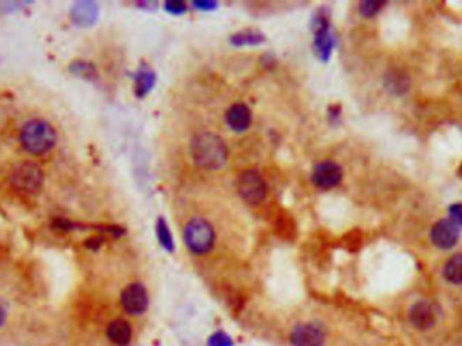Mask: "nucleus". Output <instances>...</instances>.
Here are the masks:
<instances>
[{
	"instance_id": "obj_1",
	"label": "nucleus",
	"mask_w": 462,
	"mask_h": 346,
	"mask_svg": "<svg viewBox=\"0 0 462 346\" xmlns=\"http://www.w3.org/2000/svg\"><path fill=\"white\" fill-rule=\"evenodd\" d=\"M191 155L201 168L218 169L227 160V146L220 136L204 132L192 139Z\"/></svg>"
},
{
	"instance_id": "obj_2",
	"label": "nucleus",
	"mask_w": 462,
	"mask_h": 346,
	"mask_svg": "<svg viewBox=\"0 0 462 346\" xmlns=\"http://www.w3.org/2000/svg\"><path fill=\"white\" fill-rule=\"evenodd\" d=\"M20 139L26 150L33 155H43L56 145L57 134L46 120L34 119L23 126Z\"/></svg>"
},
{
	"instance_id": "obj_3",
	"label": "nucleus",
	"mask_w": 462,
	"mask_h": 346,
	"mask_svg": "<svg viewBox=\"0 0 462 346\" xmlns=\"http://www.w3.org/2000/svg\"><path fill=\"white\" fill-rule=\"evenodd\" d=\"M215 241L213 226L201 218L190 221L184 229V242L187 248L197 254L207 253L211 251Z\"/></svg>"
},
{
	"instance_id": "obj_4",
	"label": "nucleus",
	"mask_w": 462,
	"mask_h": 346,
	"mask_svg": "<svg viewBox=\"0 0 462 346\" xmlns=\"http://www.w3.org/2000/svg\"><path fill=\"white\" fill-rule=\"evenodd\" d=\"M44 182L43 171L34 162H23L14 169L11 176V184L20 191L31 194L36 192Z\"/></svg>"
},
{
	"instance_id": "obj_5",
	"label": "nucleus",
	"mask_w": 462,
	"mask_h": 346,
	"mask_svg": "<svg viewBox=\"0 0 462 346\" xmlns=\"http://www.w3.org/2000/svg\"><path fill=\"white\" fill-rule=\"evenodd\" d=\"M238 192L246 203L252 206L260 205L266 194L263 176L257 171H245L238 179Z\"/></svg>"
},
{
	"instance_id": "obj_6",
	"label": "nucleus",
	"mask_w": 462,
	"mask_h": 346,
	"mask_svg": "<svg viewBox=\"0 0 462 346\" xmlns=\"http://www.w3.org/2000/svg\"><path fill=\"white\" fill-rule=\"evenodd\" d=\"M121 304L123 310L130 315L144 314L149 306V297L146 288L139 283L128 285L121 295Z\"/></svg>"
},
{
	"instance_id": "obj_7",
	"label": "nucleus",
	"mask_w": 462,
	"mask_h": 346,
	"mask_svg": "<svg viewBox=\"0 0 462 346\" xmlns=\"http://www.w3.org/2000/svg\"><path fill=\"white\" fill-rule=\"evenodd\" d=\"M460 229L461 228L452 219H440L433 226L430 237L437 248L447 251L457 245L460 239Z\"/></svg>"
},
{
	"instance_id": "obj_8",
	"label": "nucleus",
	"mask_w": 462,
	"mask_h": 346,
	"mask_svg": "<svg viewBox=\"0 0 462 346\" xmlns=\"http://www.w3.org/2000/svg\"><path fill=\"white\" fill-rule=\"evenodd\" d=\"M325 341L326 333L316 323H300L291 333L292 346H323Z\"/></svg>"
},
{
	"instance_id": "obj_9",
	"label": "nucleus",
	"mask_w": 462,
	"mask_h": 346,
	"mask_svg": "<svg viewBox=\"0 0 462 346\" xmlns=\"http://www.w3.org/2000/svg\"><path fill=\"white\" fill-rule=\"evenodd\" d=\"M408 322L419 331H426L437 323V313L430 301H417L408 310Z\"/></svg>"
},
{
	"instance_id": "obj_10",
	"label": "nucleus",
	"mask_w": 462,
	"mask_h": 346,
	"mask_svg": "<svg viewBox=\"0 0 462 346\" xmlns=\"http://www.w3.org/2000/svg\"><path fill=\"white\" fill-rule=\"evenodd\" d=\"M342 180V168L334 162H322L312 171V182L323 189H330Z\"/></svg>"
},
{
	"instance_id": "obj_11",
	"label": "nucleus",
	"mask_w": 462,
	"mask_h": 346,
	"mask_svg": "<svg viewBox=\"0 0 462 346\" xmlns=\"http://www.w3.org/2000/svg\"><path fill=\"white\" fill-rule=\"evenodd\" d=\"M226 122L234 132H243L252 123V113L246 104H233L226 111Z\"/></svg>"
},
{
	"instance_id": "obj_12",
	"label": "nucleus",
	"mask_w": 462,
	"mask_h": 346,
	"mask_svg": "<svg viewBox=\"0 0 462 346\" xmlns=\"http://www.w3.org/2000/svg\"><path fill=\"white\" fill-rule=\"evenodd\" d=\"M132 327L123 320H115L107 327V337L114 345L126 346L132 341Z\"/></svg>"
},
{
	"instance_id": "obj_13",
	"label": "nucleus",
	"mask_w": 462,
	"mask_h": 346,
	"mask_svg": "<svg viewBox=\"0 0 462 346\" xmlns=\"http://www.w3.org/2000/svg\"><path fill=\"white\" fill-rule=\"evenodd\" d=\"M442 274L447 283L454 285L462 284V253L452 255L443 265Z\"/></svg>"
},
{
	"instance_id": "obj_14",
	"label": "nucleus",
	"mask_w": 462,
	"mask_h": 346,
	"mask_svg": "<svg viewBox=\"0 0 462 346\" xmlns=\"http://www.w3.org/2000/svg\"><path fill=\"white\" fill-rule=\"evenodd\" d=\"M315 47H316V52L319 53V56H322L323 58H328L330 56L332 38L329 33V26L326 22H319V27L316 30Z\"/></svg>"
},
{
	"instance_id": "obj_15",
	"label": "nucleus",
	"mask_w": 462,
	"mask_h": 346,
	"mask_svg": "<svg viewBox=\"0 0 462 346\" xmlns=\"http://www.w3.org/2000/svg\"><path fill=\"white\" fill-rule=\"evenodd\" d=\"M155 230H157V237H158V239H160L161 245H162V246H164L167 251H169V252H174V249H175L174 238H172V234H171V231H169V229H168V225H167V222H165L162 218H160V219H158Z\"/></svg>"
},
{
	"instance_id": "obj_16",
	"label": "nucleus",
	"mask_w": 462,
	"mask_h": 346,
	"mask_svg": "<svg viewBox=\"0 0 462 346\" xmlns=\"http://www.w3.org/2000/svg\"><path fill=\"white\" fill-rule=\"evenodd\" d=\"M154 84V74L153 72L151 70H141L137 76V93L139 96L145 95L148 93Z\"/></svg>"
},
{
	"instance_id": "obj_17",
	"label": "nucleus",
	"mask_w": 462,
	"mask_h": 346,
	"mask_svg": "<svg viewBox=\"0 0 462 346\" xmlns=\"http://www.w3.org/2000/svg\"><path fill=\"white\" fill-rule=\"evenodd\" d=\"M385 6V3L383 1H371V0H367V1H362L360 4V13L364 15V17H374L376 14L380 13V10Z\"/></svg>"
},
{
	"instance_id": "obj_18",
	"label": "nucleus",
	"mask_w": 462,
	"mask_h": 346,
	"mask_svg": "<svg viewBox=\"0 0 462 346\" xmlns=\"http://www.w3.org/2000/svg\"><path fill=\"white\" fill-rule=\"evenodd\" d=\"M79 7L80 8L75 11V18L79 21V24L80 22H91V21H93L96 11L89 8V7H92V4L82 3V4H79Z\"/></svg>"
},
{
	"instance_id": "obj_19",
	"label": "nucleus",
	"mask_w": 462,
	"mask_h": 346,
	"mask_svg": "<svg viewBox=\"0 0 462 346\" xmlns=\"http://www.w3.org/2000/svg\"><path fill=\"white\" fill-rule=\"evenodd\" d=\"M263 41V37L259 33H238L233 37V42L237 45H245V44H259Z\"/></svg>"
},
{
	"instance_id": "obj_20",
	"label": "nucleus",
	"mask_w": 462,
	"mask_h": 346,
	"mask_svg": "<svg viewBox=\"0 0 462 346\" xmlns=\"http://www.w3.org/2000/svg\"><path fill=\"white\" fill-rule=\"evenodd\" d=\"M234 343L230 338V336H227L224 331H217L214 333L210 338L207 346H233Z\"/></svg>"
},
{
	"instance_id": "obj_21",
	"label": "nucleus",
	"mask_w": 462,
	"mask_h": 346,
	"mask_svg": "<svg viewBox=\"0 0 462 346\" xmlns=\"http://www.w3.org/2000/svg\"><path fill=\"white\" fill-rule=\"evenodd\" d=\"M165 10H168L169 13H174V14H180L185 10V6L181 1H168L165 4Z\"/></svg>"
},
{
	"instance_id": "obj_22",
	"label": "nucleus",
	"mask_w": 462,
	"mask_h": 346,
	"mask_svg": "<svg viewBox=\"0 0 462 346\" xmlns=\"http://www.w3.org/2000/svg\"><path fill=\"white\" fill-rule=\"evenodd\" d=\"M450 214H452V221L456 222L459 226H462V207L461 206H453L450 208Z\"/></svg>"
},
{
	"instance_id": "obj_23",
	"label": "nucleus",
	"mask_w": 462,
	"mask_h": 346,
	"mask_svg": "<svg viewBox=\"0 0 462 346\" xmlns=\"http://www.w3.org/2000/svg\"><path fill=\"white\" fill-rule=\"evenodd\" d=\"M195 6L197 7H199V8H206V10H211V8H214L217 4L215 3H208V1H206V3H201V1H197L195 3Z\"/></svg>"
},
{
	"instance_id": "obj_24",
	"label": "nucleus",
	"mask_w": 462,
	"mask_h": 346,
	"mask_svg": "<svg viewBox=\"0 0 462 346\" xmlns=\"http://www.w3.org/2000/svg\"><path fill=\"white\" fill-rule=\"evenodd\" d=\"M6 320H7V311H6V308L0 304V327L6 323Z\"/></svg>"
}]
</instances>
